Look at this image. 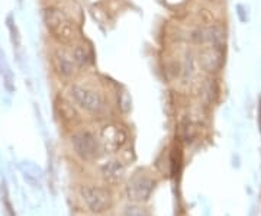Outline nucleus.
I'll use <instances>...</instances> for the list:
<instances>
[{
	"label": "nucleus",
	"instance_id": "6e6552de",
	"mask_svg": "<svg viewBox=\"0 0 261 216\" xmlns=\"http://www.w3.org/2000/svg\"><path fill=\"white\" fill-rule=\"evenodd\" d=\"M154 187H155L154 180L140 174V176H135L129 180V183L126 186V195L134 202H145V200H148L151 193L154 192Z\"/></svg>",
	"mask_w": 261,
	"mask_h": 216
},
{
	"label": "nucleus",
	"instance_id": "412c9836",
	"mask_svg": "<svg viewBox=\"0 0 261 216\" xmlns=\"http://www.w3.org/2000/svg\"><path fill=\"white\" fill-rule=\"evenodd\" d=\"M205 2H207V3H214V2H216V0H205Z\"/></svg>",
	"mask_w": 261,
	"mask_h": 216
},
{
	"label": "nucleus",
	"instance_id": "a211bd4d",
	"mask_svg": "<svg viewBox=\"0 0 261 216\" xmlns=\"http://www.w3.org/2000/svg\"><path fill=\"white\" fill-rule=\"evenodd\" d=\"M130 103H132V100H130L129 94L126 93V92H122L121 96H119V107H121L122 112L123 113L129 112Z\"/></svg>",
	"mask_w": 261,
	"mask_h": 216
},
{
	"label": "nucleus",
	"instance_id": "4be33fe9",
	"mask_svg": "<svg viewBox=\"0 0 261 216\" xmlns=\"http://www.w3.org/2000/svg\"><path fill=\"white\" fill-rule=\"evenodd\" d=\"M260 128H261V106H260Z\"/></svg>",
	"mask_w": 261,
	"mask_h": 216
},
{
	"label": "nucleus",
	"instance_id": "4468645a",
	"mask_svg": "<svg viewBox=\"0 0 261 216\" xmlns=\"http://www.w3.org/2000/svg\"><path fill=\"white\" fill-rule=\"evenodd\" d=\"M197 60H196L195 54H192V52H186V56H185V60H183V64H181V80L183 82H190L193 77L197 73Z\"/></svg>",
	"mask_w": 261,
	"mask_h": 216
},
{
	"label": "nucleus",
	"instance_id": "9d476101",
	"mask_svg": "<svg viewBox=\"0 0 261 216\" xmlns=\"http://www.w3.org/2000/svg\"><path fill=\"white\" fill-rule=\"evenodd\" d=\"M70 52L73 56L75 66L79 70H86L92 66L93 63V54L90 47L83 41H75L74 44L70 45Z\"/></svg>",
	"mask_w": 261,
	"mask_h": 216
},
{
	"label": "nucleus",
	"instance_id": "dca6fc26",
	"mask_svg": "<svg viewBox=\"0 0 261 216\" xmlns=\"http://www.w3.org/2000/svg\"><path fill=\"white\" fill-rule=\"evenodd\" d=\"M190 41L195 44V45H199V47H205L207 44V34H206V28L203 26H197L192 32H190Z\"/></svg>",
	"mask_w": 261,
	"mask_h": 216
},
{
	"label": "nucleus",
	"instance_id": "1a4fd4ad",
	"mask_svg": "<svg viewBox=\"0 0 261 216\" xmlns=\"http://www.w3.org/2000/svg\"><path fill=\"white\" fill-rule=\"evenodd\" d=\"M207 34V44L209 47L219 49V51H226V44H228V31L221 22H215L206 28Z\"/></svg>",
	"mask_w": 261,
	"mask_h": 216
},
{
	"label": "nucleus",
	"instance_id": "0eeeda50",
	"mask_svg": "<svg viewBox=\"0 0 261 216\" xmlns=\"http://www.w3.org/2000/svg\"><path fill=\"white\" fill-rule=\"evenodd\" d=\"M80 193L87 207L93 213H102L112 206V195L106 188L97 186H84Z\"/></svg>",
	"mask_w": 261,
	"mask_h": 216
},
{
	"label": "nucleus",
	"instance_id": "7ed1b4c3",
	"mask_svg": "<svg viewBox=\"0 0 261 216\" xmlns=\"http://www.w3.org/2000/svg\"><path fill=\"white\" fill-rule=\"evenodd\" d=\"M99 144L105 152H116L128 141V132L119 123H106L99 135Z\"/></svg>",
	"mask_w": 261,
	"mask_h": 216
},
{
	"label": "nucleus",
	"instance_id": "f3484780",
	"mask_svg": "<svg viewBox=\"0 0 261 216\" xmlns=\"http://www.w3.org/2000/svg\"><path fill=\"white\" fill-rule=\"evenodd\" d=\"M123 216H149L148 210L140 205H128L123 210Z\"/></svg>",
	"mask_w": 261,
	"mask_h": 216
},
{
	"label": "nucleus",
	"instance_id": "6ab92c4d",
	"mask_svg": "<svg viewBox=\"0 0 261 216\" xmlns=\"http://www.w3.org/2000/svg\"><path fill=\"white\" fill-rule=\"evenodd\" d=\"M3 190H5L3 202H5V206H6V213H8V216H15V213H13V209H12V205H10L9 199H8V190H6V187H3Z\"/></svg>",
	"mask_w": 261,
	"mask_h": 216
},
{
	"label": "nucleus",
	"instance_id": "9b49d317",
	"mask_svg": "<svg viewBox=\"0 0 261 216\" xmlns=\"http://www.w3.org/2000/svg\"><path fill=\"white\" fill-rule=\"evenodd\" d=\"M103 179L108 183L116 184L125 177V166L119 160H109L102 166Z\"/></svg>",
	"mask_w": 261,
	"mask_h": 216
},
{
	"label": "nucleus",
	"instance_id": "2eb2a0df",
	"mask_svg": "<svg viewBox=\"0 0 261 216\" xmlns=\"http://www.w3.org/2000/svg\"><path fill=\"white\" fill-rule=\"evenodd\" d=\"M6 28L9 31V38H10V44H12V47H13V51H20V48H22V37H20V32H19L18 25H16V22H15V18L9 15L8 18H6Z\"/></svg>",
	"mask_w": 261,
	"mask_h": 216
},
{
	"label": "nucleus",
	"instance_id": "f8f14e48",
	"mask_svg": "<svg viewBox=\"0 0 261 216\" xmlns=\"http://www.w3.org/2000/svg\"><path fill=\"white\" fill-rule=\"evenodd\" d=\"M19 169L23 174V179L31 183L32 186L37 187L41 184V180L44 177V171L41 170V167H38L37 164H34L32 161H22L19 164Z\"/></svg>",
	"mask_w": 261,
	"mask_h": 216
},
{
	"label": "nucleus",
	"instance_id": "423d86ee",
	"mask_svg": "<svg viewBox=\"0 0 261 216\" xmlns=\"http://www.w3.org/2000/svg\"><path fill=\"white\" fill-rule=\"evenodd\" d=\"M53 66H54V71L57 73V75L60 78L65 80V82L74 80L77 73L80 71L75 66L70 49L65 48V45H63V47L60 45V47L54 49V52H53Z\"/></svg>",
	"mask_w": 261,
	"mask_h": 216
},
{
	"label": "nucleus",
	"instance_id": "f03ea898",
	"mask_svg": "<svg viewBox=\"0 0 261 216\" xmlns=\"http://www.w3.org/2000/svg\"><path fill=\"white\" fill-rule=\"evenodd\" d=\"M68 96L79 109L94 116L103 113L108 107L106 97L102 90L90 83H71V86L68 87Z\"/></svg>",
	"mask_w": 261,
	"mask_h": 216
},
{
	"label": "nucleus",
	"instance_id": "20e7f679",
	"mask_svg": "<svg viewBox=\"0 0 261 216\" xmlns=\"http://www.w3.org/2000/svg\"><path fill=\"white\" fill-rule=\"evenodd\" d=\"M73 150L83 161L96 160L99 157V151H102L99 138L89 131L75 132L71 137Z\"/></svg>",
	"mask_w": 261,
	"mask_h": 216
},
{
	"label": "nucleus",
	"instance_id": "39448f33",
	"mask_svg": "<svg viewBox=\"0 0 261 216\" xmlns=\"http://www.w3.org/2000/svg\"><path fill=\"white\" fill-rule=\"evenodd\" d=\"M196 60H197V66L203 73L207 75H216L222 71L225 66V52L205 45L200 47Z\"/></svg>",
	"mask_w": 261,
	"mask_h": 216
},
{
	"label": "nucleus",
	"instance_id": "aec40b11",
	"mask_svg": "<svg viewBox=\"0 0 261 216\" xmlns=\"http://www.w3.org/2000/svg\"><path fill=\"white\" fill-rule=\"evenodd\" d=\"M238 15H240V18H241V20H243V22H245V20H247V18L244 16V8L241 6V5H238Z\"/></svg>",
	"mask_w": 261,
	"mask_h": 216
},
{
	"label": "nucleus",
	"instance_id": "ddd939ff",
	"mask_svg": "<svg viewBox=\"0 0 261 216\" xmlns=\"http://www.w3.org/2000/svg\"><path fill=\"white\" fill-rule=\"evenodd\" d=\"M0 75H2V80H3V86L5 89L9 92V93H13L15 92V75H13V71L10 68L9 63L6 60V56L5 52L0 51Z\"/></svg>",
	"mask_w": 261,
	"mask_h": 216
},
{
	"label": "nucleus",
	"instance_id": "f257e3e1",
	"mask_svg": "<svg viewBox=\"0 0 261 216\" xmlns=\"http://www.w3.org/2000/svg\"><path fill=\"white\" fill-rule=\"evenodd\" d=\"M42 19L49 35L60 42L61 45H71L79 41V26L67 12L57 8L48 6L42 12Z\"/></svg>",
	"mask_w": 261,
	"mask_h": 216
},
{
	"label": "nucleus",
	"instance_id": "5701e85b",
	"mask_svg": "<svg viewBox=\"0 0 261 216\" xmlns=\"http://www.w3.org/2000/svg\"><path fill=\"white\" fill-rule=\"evenodd\" d=\"M22 2H23V0H18V3L20 5V6H22Z\"/></svg>",
	"mask_w": 261,
	"mask_h": 216
}]
</instances>
